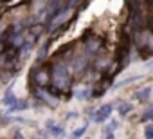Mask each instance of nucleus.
Segmentation results:
<instances>
[{"mask_svg": "<svg viewBox=\"0 0 153 139\" xmlns=\"http://www.w3.org/2000/svg\"><path fill=\"white\" fill-rule=\"evenodd\" d=\"M112 105L110 103H106V105H103L97 112H92V121H96V123H103V121H106L108 117H110V114H112Z\"/></svg>", "mask_w": 153, "mask_h": 139, "instance_id": "nucleus-1", "label": "nucleus"}, {"mask_svg": "<svg viewBox=\"0 0 153 139\" xmlns=\"http://www.w3.org/2000/svg\"><path fill=\"white\" fill-rule=\"evenodd\" d=\"M47 132H49L51 135H54V137H61V135H65V130H63V126L56 125L52 119H49V121H47Z\"/></svg>", "mask_w": 153, "mask_h": 139, "instance_id": "nucleus-2", "label": "nucleus"}, {"mask_svg": "<svg viewBox=\"0 0 153 139\" xmlns=\"http://www.w3.org/2000/svg\"><path fill=\"white\" fill-rule=\"evenodd\" d=\"M16 103V98H15V94H13V89L9 87L7 90H6V96H4V105H7V107H13Z\"/></svg>", "mask_w": 153, "mask_h": 139, "instance_id": "nucleus-3", "label": "nucleus"}, {"mask_svg": "<svg viewBox=\"0 0 153 139\" xmlns=\"http://www.w3.org/2000/svg\"><path fill=\"white\" fill-rule=\"evenodd\" d=\"M149 94H151V89H149V87H144L142 90H139V92L135 94V99H139V101H146V99H149Z\"/></svg>", "mask_w": 153, "mask_h": 139, "instance_id": "nucleus-4", "label": "nucleus"}, {"mask_svg": "<svg viewBox=\"0 0 153 139\" xmlns=\"http://www.w3.org/2000/svg\"><path fill=\"white\" fill-rule=\"evenodd\" d=\"M131 110H133V105H131V103H128V101H126V103H119V114H121L123 117L128 116Z\"/></svg>", "mask_w": 153, "mask_h": 139, "instance_id": "nucleus-5", "label": "nucleus"}, {"mask_svg": "<svg viewBox=\"0 0 153 139\" xmlns=\"http://www.w3.org/2000/svg\"><path fill=\"white\" fill-rule=\"evenodd\" d=\"M87 126H88V123H85L83 126H79L78 130H74L72 132V139H79L81 135H85V132H87Z\"/></svg>", "mask_w": 153, "mask_h": 139, "instance_id": "nucleus-6", "label": "nucleus"}, {"mask_svg": "<svg viewBox=\"0 0 153 139\" xmlns=\"http://www.w3.org/2000/svg\"><path fill=\"white\" fill-rule=\"evenodd\" d=\"M76 98H78V99H88L90 98V90L88 89H83V90H79L78 94H76Z\"/></svg>", "mask_w": 153, "mask_h": 139, "instance_id": "nucleus-7", "label": "nucleus"}, {"mask_svg": "<svg viewBox=\"0 0 153 139\" xmlns=\"http://www.w3.org/2000/svg\"><path fill=\"white\" fill-rule=\"evenodd\" d=\"M144 137L146 139H153V125H146L144 126Z\"/></svg>", "mask_w": 153, "mask_h": 139, "instance_id": "nucleus-8", "label": "nucleus"}, {"mask_svg": "<svg viewBox=\"0 0 153 139\" xmlns=\"http://www.w3.org/2000/svg\"><path fill=\"white\" fill-rule=\"evenodd\" d=\"M151 116H153V108H151V107H148V110L144 112V116L140 117V121H142V123H144V121H149V119H151Z\"/></svg>", "mask_w": 153, "mask_h": 139, "instance_id": "nucleus-9", "label": "nucleus"}, {"mask_svg": "<svg viewBox=\"0 0 153 139\" xmlns=\"http://www.w3.org/2000/svg\"><path fill=\"white\" fill-rule=\"evenodd\" d=\"M139 80H140V76H131V78H126L124 81H121L119 85H126V83H131V81H139ZM119 85H117V87H119Z\"/></svg>", "mask_w": 153, "mask_h": 139, "instance_id": "nucleus-10", "label": "nucleus"}, {"mask_svg": "<svg viewBox=\"0 0 153 139\" xmlns=\"http://www.w3.org/2000/svg\"><path fill=\"white\" fill-rule=\"evenodd\" d=\"M103 139H115L112 132H103Z\"/></svg>", "mask_w": 153, "mask_h": 139, "instance_id": "nucleus-11", "label": "nucleus"}, {"mask_svg": "<svg viewBox=\"0 0 153 139\" xmlns=\"http://www.w3.org/2000/svg\"><path fill=\"white\" fill-rule=\"evenodd\" d=\"M6 45H7V43L4 42V38H0V52H2V51L6 49Z\"/></svg>", "mask_w": 153, "mask_h": 139, "instance_id": "nucleus-12", "label": "nucleus"}, {"mask_svg": "<svg viewBox=\"0 0 153 139\" xmlns=\"http://www.w3.org/2000/svg\"><path fill=\"white\" fill-rule=\"evenodd\" d=\"M13 139H25V137H24L22 132H15V137H13Z\"/></svg>", "mask_w": 153, "mask_h": 139, "instance_id": "nucleus-13", "label": "nucleus"}, {"mask_svg": "<svg viewBox=\"0 0 153 139\" xmlns=\"http://www.w3.org/2000/svg\"><path fill=\"white\" fill-rule=\"evenodd\" d=\"M74 117H78V114H76V112H70V114L67 116V119H74Z\"/></svg>", "mask_w": 153, "mask_h": 139, "instance_id": "nucleus-14", "label": "nucleus"}, {"mask_svg": "<svg viewBox=\"0 0 153 139\" xmlns=\"http://www.w3.org/2000/svg\"><path fill=\"white\" fill-rule=\"evenodd\" d=\"M36 139H45V134H43V132H40V134H36Z\"/></svg>", "mask_w": 153, "mask_h": 139, "instance_id": "nucleus-15", "label": "nucleus"}, {"mask_svg": "<svg viewBox=\"0 0 153 139\" xmlns=\"http://www.w3.org/2000/svg\"><path fill=\"white\" fill-rule=\"evenodd\" d=\"M0 81H2V80H0Z\"/></svg>", "mask_w": 153, "mask_h": 139, "instance_id": "nucleus-16", "label": "nucleus"}]
</instances>
